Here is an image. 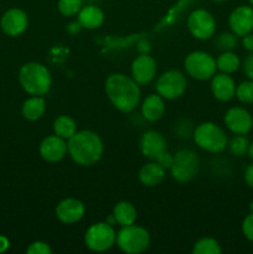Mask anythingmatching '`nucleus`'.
Listing matches in <instances>:
<instances>
[{"mask_svg": "<svg viewBox=\"0 0 253 254\" xmlns=\"http://www.w3.org/2000/svg\"><path fill=\"white\" fill-rule=\"evenodd\" d=\"M45 111H46V102L41 96L27 98L22 104V116L27 121H37L44 116Z\"/></svg>", "mask_w": 253, "mask_h": 254, "instance_id": "obj_23", "label": "nucleus"}, {"mask_svg": "<svg viewBox=\"0 0 253 254\" xmlns=\"http://www.w3.org/2000/svg\"><path fill=\"white\" fill-rule=\"evenodd\" d=\"M77 21L83 29H98L103 24L104 14L101 7L97 5H86V6H82V9L77 14Z\"/></svg>", "mask_w": 253, "mask_h": 254, "instance_id": "obj_19", "label": "nucleus"}, {"mask_svg": "<svg viewBox=\"0 0 253 254\" xmlns=\"http://www.w3.org/2000/svg\"><path fill=\"white\" fill-rule=\"evenodd\" d=\"M247 154L250 155V158L253 160V141L250 144V148H248V153Z\"/></svg>", "mask_w": 253, "mask_h": 254, "instance_id": "obj_38", "label": "nucleus"}, {"mask_svg": "<svg viewBox=\"0 0 253 254\" xmlns=\"http://www.w3.org/2000/svg\"><path fill=\"white\" fill-rule=\"evenodd\" d=\"M117 233L111 223L98 222L92 225L84 235V245L93 252H106L116 245Z\"/></svg>", "mask_w": 253, "mask_h": 254, "instance_id": "obj_7", "label": "nucleus"}, {"mask_svg": "<svg viewBox=\"0 0 253 254\" xmlns=\"http://www.w3.org/2000/svg\"><path fill=\"white\" fill-rule=\"evenodd\" d=\"M250 2H251V5H252V7H253V0H250Z\"/></svg>", "mask_w": 253, "mask_h": 254, "instance_id": "obj_41", "label": "nucleus"}, {"mask_svg": "<svg viewBox=\"0 0 253 254\" xmlns=\"http://www.w3.org/2000/svg\"><path fill=\"white\" fill-rule=\"evenodd\" d=\"M184 67L186 73L197 81H207L216 74L217 64L210 54L203 51H193L186 56Z\"/></svg>", "mask_w": 253, "mask_h": 254, "instance_id": "obj_6", "label": "nucleus"}, {"mask_svg": "<svg viewBox=\"0 0 253 254\" xmlns=\"http://www.w3.org/2000/svg\"><path fill=\"white\" fill-rule=\"evenodd\" d=\"M236 97L245 104L253 103V81H245L236 87Z\"/></svg>", "mask_w": 253, "mask_h": 254, "instance_id": "obj_30", "label": "nucleus"}, {"mask_svg": "<svg viewBox=\"0 0 253 254\" xmlns=\"http://www.w3.org/2000/svg\"><path fill=\"white\" fill-rule=\"evenodd\" d=\"M213 1H216V2H223V1H227V0H213Z\"/></svg>", "mask_w": 253, "mask_h": 254, "instance_id": "obj_39", "label": "nucleus"}, {"mask_svg": "<svg viewBox=\"0 0 253 254\" xmlns=\"http://www.w3.org/2000/svg\"><path fill=\"white\" fill-rule=\"evenodd\" d=\"M173 159H174V155H170V154L166 151V153L163 154V155H161L156 161H158V163L166 170V169H170L171 164H173Z\"/></svg>", "mask_w": 253, "mask_h": 254, "instance_id": "obj_34", "label": "nucleus"}, {"mask_svg": "<svg viewBox=\"0 0 253 254\" xmlns=\"http://www.w3.org/2000/svg\"><path fill=\"white\" fill-rule=\"evenodd\" d=\"M84 205L77 198H64L56 207V217L64 225L78 222L84 216Z\"/></svg>", "mask_w": 253, "mask_h": 254, "instance_id": "obj_17", "label": "nucleus"}, {"mask_svg": "<svg viewBox=\"0 0 253 254\" xmlns=\"http://www.w3.org/2000/svg\"><path fill=\"white\" fill-rule=\"evenodd\" d=\"M235 79L227 73H218L211 78V92L216 99L228 102L236 96Z\"/></svg>", "mask_w": 253, "mask_h": 254, "instance_id": "obj_18", "label": "nucleus"}, {"mask_svg": "<svg viewBox=\"0 0 253 254\" xmlns=\"http://www.w3.org/2000/svg\"><path fill=\"white\" fill-rule=\"evenodd\" d=\"M242 232L248 241L253 242V212H251L250 215L243 220Z\"/></svg>", "mask_w": 253, "mask_h": 254, "instance_id": "obj_32", "label": "nucleus"}, {"mask_svg": "<svg viewBox=\"0 0 253 254\" xmlns=\"http://www.w3.org/2000/svg\"><path fill=\"white\" fill-rule=\"evenodd\" d=\"M77 131V124L71 117L60 116L54 122V133L60 138L68 140Z\"/></svg>", "mask_w": 253, "mask_h": 254, "instance_id": "obj_24", "label": "nucleus"}, {"mask_svg": "<svg viewBox=\"0 0 253 254\" xmlns=\"http://www.w3.org/2000/svg\"><path fill=\"white\" fill-rule=\"evenodd\" d=\"M238 45L237 35L233 34V32H222V34L218 35L215 40V46L216 49L220 50V51H232L233 49H236Z\"/></svg>", "mask_w": 253, "mask_h": 254, "instance_id": "obj_27", "label": "nucleus"}, {"mask_svg": "<svg viewBox=\"0 0 253 254\" xmlns=\"http://www.w3.org/2000/svg\"><path fill=\"white\" fill-rule=\"evenodd\" d=\"M165 176V169L155 161V163H148L139 171V180L144 186L154 188L159 185L164 180Z\"/></svg>", "mask_w": 253, "mask_h": 254, "instance_id": "obj_21", "label": "nucleus"}, {"mask_svg": "<svg viewBox=\"0 0 253 254\" xmlns=\"http://www.w3.org/2000/svg\"><path fill=\"white\" fill-rule=\"evenodd\" d=\"M67 151L76 164L91 166L99 161L103 155V143L98 134L94 131H76V134L68 139Z\"/></svg>", "mask_w": 253, "mask_h": 254, "instance_id": "obj_2", "label": "nucleus"}, {"mask_svg": "<svg viewBox=\"0 0 253 254\" xmlns=\"http://www.w3.org/2000/svg\"><path fill=\"white\" fill-rule=\"evenodd\" d=\"M27 254H51L52 250L46 242L42 241H36V242L31 243L26 250Z\"/></svg>", "mask_w": 253, "mask_h": 254, "instance_id": "obj_31", "label": "nucleus"}, {"mask_svg": "<svg viewBox=\"0 0 253 254\" xmlns=\"http://www.w3.org/2000/svg\"><path fill=\"white\" fill-rule=\"evenodd\" d=\"M223 121L228 130L238 135H245L253 127V118L251 113L247 109L241 108V107H232L228 109Z\"/></svg>", "mask_w": 253, "mask_h": 254, "instance_id": "obj_11", "label": "nucleus"}, {"mask_svg": "<svg viewBox=\"0 0 253 254\" xmlns=\"http://www.w3.org/2000/svg\"><path fill=\"white\" fill-rule=\"evenodd\" d=\"M158 94L164 99H176L185 93L188 88V81L183 72L178 69H170L161 74L155 84Z\"/></svg>", "mask_w": 253, "mask_h": 254, "instance_id": "obj_9", "label": "nucleus"}, {"mask_svg": "<svg viewBox=\"0 0 253 254\" xmlns=\"http://www.w3.org/2000/svg\"><path fill=\"white\" fill-rule=\"evenodd\" d=\"M116 243L119 250L128 254H138L146 251L150 243V236L145 228L140 226L130 225L122 227L118 231Z\"/></svg>", "mask_w": 253, "mask_h": 254, "instance_id": "obj_5", "label": "nucleus"}, {"mask_svg": "<svg viewBox=\"0 0 253 254\" xmlns=\"http://www.w3.org/2000/svg\"><path fill=\"white\" fill-rule=\"evenodd\" d=\"M9 248V241L4 236H0V253H4Z\"/></svg>", "mask_w": 253, "mask_h": 254, "instance_id": "obj_37", "label": "nucleus"}, {"mask_svg": "<svg viewBox=\"0 0 253 254\" xmlns=\"http://www.w3.org/2000/svg\"><path fill=\"white\" fill-rule=\"evenodd\" d=\"M216 64H217V69H220L222 73L231 74L240 68L241 61L237 55L233 54L232 51H225L217 57Z\"/></svg>", "mask_w": 253, "mask_h": 254, "instance_id": "obj_25", "label": "nucleus"}, {"mask_svg": "<svg viewBox=\"0 0 253 254\" xmlns=\"http://www.w3.org/2000/svg\"><path fill=\"white\" fill-rule=\"evenodd\" d=\"M196 145L208 153H221L228 145V139L222 128L212 122H205L196 127L193 131Z\"/></svg>", "mask_w": 253, "mask_h": 254, "instance_id": "obj_4", "label": "nucleus"}, {"mask_svg": "<svg viewBox=\"0 0 253 254\" xmlns=\"http://www.w3.org/2000/svg\"><path fill=\"white\" fill-rule=\"evenodd\" d=\"M245 180L250 188L253 189V164H251L245 171Z\"/></svg>", "mask_w": 253, "mask_h": 254, "instance_id": "obj_36", "label": "nucleus"}, {"mask_svg": "<svg viewBox=\"0 0 253 254\" xmlns=\"http://www.w3.org/2000/svg\"><path fill=\"white\" fill-rule=\"evenodd\" d=\"M67 143L64 139L60 138L56 134L49 135L40 144V155L47 163H57L66 156Z\"/></svg>", "mask_w": 253, "mask_h": 254, "instance_id": "obj_16", "label": "nucleus"}, {"mask_svg": "<svg viewBox=\"0 0 253 254\" xmlns=\"http://www.w3.org/2000/svg\"><path fill=\"white\" fill-rule=\"evenodd\" d=\"M106 93L111 103L123 113L134 111L140 101L139 84L123 73H113L107 78Z\"/></svg>", "mask_w": 253, "mask_h": 254, "instance_id": "obj_1", "label": "nucleus"}, {"mask_svg": "<svg viewBox=\"0 0 253 254\" xmlns=\"http://www.w3.org/2000/svg\"><path fill=\"white\" fill-rule=\"evenodd\" d=\"M188 27L195 39L208 40L215 35L216 20L207 10L196 9L189 15Z\"/></svg>", "mask_w": 253, "mask_h": 254, "instance_id": "obj_10", "label": "nucleus"}, {"mask_svg": "<svg viewBox=\"0 0 253 254\" xmlns=\"http://www.w3.org/2000/svg\"><path fill=\"white\" fill-rule=\"evenodd\" d=\"M221 252L222 250L217 241L208 237L198 240L192 248L193 254H221Z\"/></svg>", "mask_w": 253, "mask_h": 254, "instance_id": "obj_26", "label": "nucleus"}, {"mask_svg": "<svg viewBox=\"0 0 253 254\" xmlns=\"http://www.w3.org/2000/svg\"><path fill=\"white\" fill-rule=\"evenodd\" d=\"M231 31L237 36H245L253 30V7L241 5L231 12L228 17Z\"/></svg>", "mask_w": 253, "mask_h": 254, "instance_id": "obj_14", "label": "nucleus"}, {"mask_svg": "<svg viewBox=\"0 0 253 254\" xmlns=\"http://www.w3.org/2000/svg\"><path fill=\"white\" fill-rule=\"evenodd\" d=\"M228 149H230L231 154L235 156H243L248 153V148H250V141L246 136L238 135L233 136L231 141L228 143Z\"/></svg>", "mask_w": 253, "mask_h": 254, "instance_id": "obj_28", "label": "nucleus"}, {"mask_svg": "<svg viewBox=\"0 0 253 254\" xmlns=\"http://www.w3.org/2000/svg\"><path fill=\"white\" fill-rule=\"evenodd\" d=\"M1 25L2 31L9 36H19L29 26V19H27L26 12L22 11L21 9H9L1 17Z\"/></svg>", "mask_w": 253, "mask_h": 254, "instance_id": "obj_15", "label": "nucleus"}, {"mask_svg": "<svg viewBox=\"0 0 253 254\" xmlns=\"http://www.w3.org/2000/svg\"><path fill=\"white\" fill-rule=\"evenodd\" d=\"M165 113V103L160 94H150L141 104V114L148 122H156Z\"/></svg>", "mask_w": 253, "mask_h": 254, "instance_id": "obj_20", "label": "nucleus"}, {"mask_svg": "<svg viewBox=\"0 0 253 254\" xmlns=\"http://www.w3.org/2000/svg\"><path fill=\"white\" fill-rule=\"evenodd\" d=\"M83 6V0H59V11L64 16H74Z\"/></svg>", "mask_w": 253, "mask_h": 254, "instance_id": "obj_29", "label": "nucleus"}, {"mask_svg": "<svg viewBox=\"0 0 253 254\" xmlns=\"http://www.w3.org/2000/svg\"><path fill=\"white\" fill-rule=\"evenodd\" d=\"M156 61L149 55H140L131 64V78L139 84L145 86L155 78Z\"/></svg>", "mask_w": 253, "mask_h": 254, "instance_id": "obj_12", "label": "nucleus"}, {"mask_svg": "<svg viewBox=\"0 0 253 254\" xmlns=\"http://www.w3.org/2000/svg\"><path fill=\"white\" fill-rule=\"evenodd\" d=\"M139 148L145 158L156 161L166 153V140L159 131L148 130L141 135Z\"/></svg>", "mask_w": 253, "mask_h": 254, "instance_id": "obj_13", "label": "nucleus"}, {"mask_svg": "<svg viewBox=\"0 0 253 254\" xmlns=\"http://www.w3.org/2000/svg\"><path fill=\"white\" fill-rule=\"evenodd\" d=\"M243 71H245L246 76L253 81V52H251L243 62Z\"/></svg>", "mask_w": 253, "mask_h": 254, "instance_id": "obj_33", "label": "nucleus"}, {"mask_svg": "<svg viewBox=\"0 0 253 254\" xmlns=\"http://www.w3.org/2000/svg\"><path fill=\"white\" fill-rule=\"evenodd\" d=\"M242 45L247 51L253 52V34H247L243 36L242 39Z\"/></svg>", "mask_w": 253, "mask_h": 254, "instance_id": "obj_35", "label": "nucleus"}, {"mask_svg": "<svg viewBox=\"0 0 253 254\" xmlns=\"http://www.w3.org/2000/svg\"><path fill=\"white\" fill-rule=\"evenodd\" d=\"M251 212H253V202L251 203Z\"/></svg>", "mask_w": 253, "mask_h": 254, "instance_id": "obj_40", "label": "nucleus"}, {"mask_svg": "<svg viewBox=\"0 0 253 254\" xmlns=\"http://www.w3.org/2000/svg\"><path fill=\"white\" fill-rule=\"evenodd\" d=\"M171 176L179 183H189L198 173V158L192 150L181 149L174 154L170 166Z\"/></svg>", "mask_w": 253, "mask_h": 254, "instance_id": "obj_8", "label": "nucleus"}, {"mask_svg": "<svg viewBox=\"0 0 253 254\" xmlns=\"http://www.w3.org/2000/svg\"><path fill=\"white\" fill-rule=\"evenodd\" d=\"M113 217L114 221L122 227L134 225L136 220V210L128 201H121L114 206Z\"/></svg>", "mask_w": 253, "mask_h": 254, "instance_id": "obj_22", "label": "nucleus"}, {"mask_svg": "<svg viewBox=\"0 0 253 254\" xmlns=\"http://www.w3.org/2000/svg\"><path fill=\"white\" fill-rule=\"evenodd\" d=\"M19 82L25 92L31 96H45L51 88V73L39 62H27L20 68Z\"/></svg>", "mask_w": 253, "mask_h": 254, "instance_id": "obj_3", "label": "nucleus"}]
</instances>
